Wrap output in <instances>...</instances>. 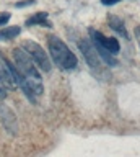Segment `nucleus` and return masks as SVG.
Returning a JSON list of instances; mask_svg holds the SVG:
<instances>
[{
  "label": "nucleus",
  "mask_w": 140,
  "mask_h": 157,
  "mask_svg": "<svg viewBox=\"0 0 140 157\" xmlns=\"http://www.w3.org/2000/svg\"><path fill=\"white\" fill-rule=\"evenodd\" d=\"M36 0H23V2H16L15 7L16 8H23V7H30V5H34Z\"/></svg>",
  "instance_id": "9b49d317"
},
{
  "label": "nucleus",
  "mask_w": 140,
  "mask_h": 157,
  "mask_svg": "<svg viewBox=\"0 0 140 157\" xmlns=\"http://www.w3.org/2000/svg\"><path fill=\"white\" fill-rule=\"evenodd\" d=\"M0 97H7V92H5V88H3L2 82H0Z\"/></svg>",
  "instance_id": "4468645a"
},
{
  "label": "nucleus",
  "mask_w": 140,
  "mask_h": 157,
  "mask_svg": "<svg viewBox=\"0 0 140 157\" xmlns=\"http://www.w3.org/2000/svg\"><path fill=\"white\" fill-rule=\"evenodd\" d=\"M134 33H135V39H137V43H138V46H140V26H135Z\"/></svg>",
  "instance_id": "f8f14e48"
},
{
  "label": "nucleus",
  "mask_w": 140,
  "mask_h": 157,
  "mask_svg": "<svg viewBox=\"0 0 140 157\" xmlns=\"http://www.w3.org/2000/svg\"><path fill=\"white\" fill-rule=\"evenodd\" d=\"M20 33H21L20 26H5L3 29H0V41H10V39H15Z\"/></svg>",
  "instance_id": "1a4fd4ad"
},
{
  "label": "nucleus",
  "mask_w": 140,
  "mask_h": 157,
  "mask_svg": "<svg viewBox=\"0 0 140 157\" xmlns=\"http://www.w3.org/2000/svg\"><path fill=\"white\" fill-rule=\"evenodd\" d=\"M12 18V15L8 13V12H2L0 13V26H3L5 23H8V20Z\"/></svg>",
  "instance_id": "9d476101"
},
{
  "label": "nucleus",
  "mask_w": 140,
  "mask_h": 157,
  "mask_svg": "<svg viewBox=\"0 0 140 157\" xmlns=\"http://www.w3.org/2000/svg\"><path fill=\"white\" fill-rule=\"evenodd\" d=\"M13 56V62L18 67V71L21 72V75L26 78L28 85L31 87V90L34 92V95H41L44 92V85H42V78L41 74L36 67V62L33 61V57L28 54L25 48H15L12 51Z\"/></svg>",
  "instance_id": "f257e3e1"
},
{
  "label": "nucleus",
  "mask_w": 140,
  "mask_h": 157,
  "mask_svg": "<svg viewBox=\"0 0 140 157\" xmlns=\"http://www.w3.org/2000/svg\"><path fill=\"white\" fill-rule=\"evenodd\" d=\"M78 48L81 54H83L86 64L91 67V69H96V71H99L101 69V56L98 52V49L95 48V44H91L88 39H81L78 43Z\"/></svg>",
  "instance_id": "20e7f679"
},
{
  "label": "nucleus",
  "mask_w": 140,
  "mask_h": 157,
  "mask_svg": "<svg viewBox=\"0 0 140 157\" xmlns=\"http://www.w3.org/2000/svg\"><path fill=\"white\" fill-rule=\"evenodd\" d=\"M108 23H109V26L113 28L116 33L122 34L125 39L129 38L127 31H125V26H124V21H122V20H120L119 17H116V15H111V17H108Z\"/></svg>",
  "instance_id": "6e6552de"
},
{
  "label": "nucleus",
  "mask_w": 140,
  "mask_h": 157,
  "mask_svg": "<svg viewBox=\"0 0 140 157\" xmlns=\"http://www.w3.org/2000/svg\"><path fill=\"white\" fill-rule=\"evenodd\" d=\"M47 44H49V54H51L52 61L62 71H72V69L77 67L78 59H77V56L67 48V44L59 36H49Z\"/></svg>",
  "instance_id": "f03ea898"
},
{
  "label": "nucleus",
  "mask_w": 140,
  "mask_h": 157,
  "mask_svg": "<svg viewBox=\"0 0 140 157\" xmlns=\"http://www.w3.org/2000/svg\"><path fill=\"white\" fill-rule=\"evenodd\" d=\"M88 33H90V36H91V39H93L95 43L101 44V46H103L104 49H108L109 52H113L114 56L120 51L119 41H117L116 38H108V36H104L103 33L98 31V29H95V28H90Z\"/></svg>",
  "instance_id": "39448f33"
},
{
  "label": "nucleus",
  "mask_w": 140,
  "mask_h": 157,
  "mask_svg": "<svg viewBox=\"0 0 140 157\" xmlns=\"http://www.w3.org/2000/svg\"><path fill=\"white\" fill-rule=\"evenodd\" d=\"M23 48L28 51V54L33 57V61L36 62V66L41 69V71H44V72H49L51 71V59H49V56L44 52V49H42L38 43H34V41H25L23 43Z\"/></svg>",
  "instance_id": "7ed1b4c3"
},
{
  "label": "nucleus",
  "mask_w": 140,
  "mask_h": 157,
  "mask_svg": "<svg viewBox=\"0 0 140 157\" xmlns=\"http://www.w3.org/2000/svg\"><path fill=\"white\" fill-rule=\"evenodd\" d=\"M0 82H2L3 87H8V88L16 87L15 75H13V71H12V64L8 62V59L2 52H0Z\"/></svg>",
  "instance_id": "423d86ee"
},
{
  "label": "nucleus",
  "mask_w": 140,
  "mask_h": 157,
  "mask_svg": "<svg viewBox=\"0 0 140 157\" xmlns=\"http://www.w3.org/2000/svg\"><path fill=\"white\" fill-rule=\"evenodd\" d=\"M117 2H120V0H101V3H103V5H114Z\"/></svg>",
  "instance_id": "ddd939ff"
},
{
  "label": "nucleus",
  "mask_w": 140,
  "mask_h": 157,
  "mask_svg": "<svg viewBox=\"0 0 140 157\" xmlns=\"http://www.w3.org/2000/svg\"><path fill=\"white\" fill-rule=\"evenodd\" d=\"M47 17H49V13H46V12H38L34 13L31 18H28L26 20V26H34V25H41V26H46V28H51L52 25L51 21L47 20Z\"/></svg>",
  "instance_id": "0eeeda50"
}]
</instances>
